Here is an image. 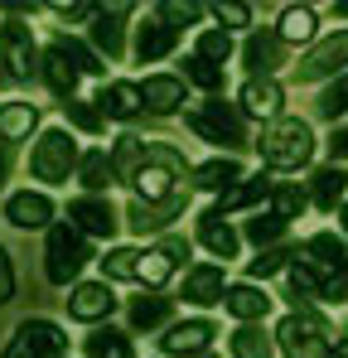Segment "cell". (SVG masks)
Instances as JSON below:
<instances>
[{
	"mask_svg": "<svg viewBox=\"0 0 348 358\" xmlns=\"http://www.w3.org/2000/svg\"><path fill=\"white\" fill-rule=\"evenodd\" d=\"M256 145H261V160H266L271 170H300V165H310V155H314V131L300 117H276L261 131Z\"/></svg>",
	"mask_w": 348,
	"mask_h": 358,
	"instance_id": "1",
	"label": "cell"
},
{
	"mask_svg": "<svg viewBox=\"0 0 348 358\" xmlns=\"http://www.w3.org/2000/svg\"><path fill=\"white\" fill-rule=\"evenodd\" d=\"M87 262H92V252H87V242H82V233H78L73 223L49 228V242H44V271H49L54 286H68Z\"/></svg>",
	"mask_w": 348,
	"mask_h": 358,
	"instance_id": "2",
	"label": "cell"
},
{
	"mask_svg": "<svg viewBox=\"0 0 348 358\" xmlns=\"http://www.w3.org/2000/svg\"><path fill=\"white\" fill-rule=\"evenodd\" d=\"M276 339H281V349L290 358H334V339L314 315H286Z\"/></svg>",
	"mask_w": 348,
	"mask_h": 358,
	"instance_id": "3",
	"label": "cell"
},
{
	"mask_svg": "<svg viewBox=\"0 0 348 358\" xmlns=\"http://www.w3.org/2000/svg\"><path fill=\"white\" fill-rule=\"evenodd\" d=\"M78 165L82 160H78V145H73L68 131H44L39 145H34V155H29V170H34V179H44V184H63L68 170H78Z\"/></svg>",
	"mask_w": 348,
	"mask_h": 358,
	"instance_id": "4",
	"label": "cell"
},
{
	"mask_svg": "<svg viewBox=\"0 0 348 358\" xmlns=\"http://www.w3.org/2000/svg\"><path fill=\"white\" fill-rule=\"evenodd\" d=\"M189 126H194L203 141H213V145H247V131H242L237 107H223V102L194 107V112H189Z\"/></svg>",
	"mask_w": 348,
	"mask_h": 358,
	"instance_id": "5",
	"label": "cell"
},
{
	"mask_svg": "<svg viewBox=\"0 0 348 358\" xmlns=\"http://www.w3.org/2000/svg\"><path fill=\"white\" fill-rule=\"evenodd\" d=\"M63 329L49 324V320H24L20 329H15V339L5 344V358H54L63 354Z\"/></svg>",
	"mask_w": 348,
	"mask_h": 358,
	"instance_id": "6",
	"label": "cell"
},
{
	"mask_svg": "<svg viewBox=\"0 0 348 358\" xmlns=\"http://www.w3.org/2000/svg\"><path fill=\"white\" fill-rule=\"evenodd\" d=\"M348 63V29H339V34H329L324 44H314L305 59H300V83H319V78H329V73H339Z\"/></svg>",
	"mask_w": 348,
	"mask_h": 358,
	"instance_id": "7",
	"label": "cell"
},
{
	"mask_svg": "<svg viewBox=\"0 0 348 358\" xmlns=\"http://www.w3.org/2000/svg\"><path fill=\"white\" fill-rule=\"evenodd\" d=\"M68 218H73L82 233H92V238H112V233H116V208H112V199H97V194L73 199V203H68Z\"/></svg>",
	"mask_w": 348,
	"mask_h": 358,
	"instance_id": "8",
	"label": "cell"
},
{
	"mask_svg": "<svg viewBox=\"0 0 348 358\" xmlns=\"http://www.w3.org/2000/svg\"><path fill=\"white\" fill-rule=\"evenodd\" d=\"M0 54H5V68H10L15 83H29V73H34V39H29L24 24H5L0 29Z\"/></svg>",
	"mask_w": 348,
	"mask_h": 358,
	"instance_id": "9",
	"label": "cell"
},
{
	"mask_svg": "<svg viewBox=\"0 0 348 358\" xmlns=\"http://www.w3.org/2000/svg\"><path fill=\"white\" fill-rule=\"evenodd\" d=\"M112 310H116V296L107 291V281H82L68 296V315L73 320H107Z\"/></svg>",
	"mask_w": 348,
	"mask_h": 358,
	"instance_id": "10",
	"label": "cell"
},
{
	"mask_svg": "<svg viewBox=\"0 0 348 358\" xmlns=\"http://www.w3.org/2000/svg\"><path fill=\"white\" fill-rule=\"evenodd\" d=\"M242 112L247 117H271L281 112V102H286V92H281V83H271V78H247V87H242Z\"/></svg>",
	"mask_w": 348,
	"mask_h": 358,
	"instance_id": "11",
	"label": "cell"
},
{
	"mask_svg": "<svg viewBox=\"0 0 348 358\" xmlns=\"http://www.w3.org/2000/svg\"><path fill=\"white\" fill-rule=\"evenodd\" d=\"M140 97H145V107H150V112L170 117V112L184 107V78H174V73H155V78H145V83H140Z\"/></svg>",
	"mask_w": 348,
	"mask_h": 358,
	"instance_id": "12",
	"label": "cell"
},
{
	"mask_svg": "<svg viewBox=\"0 0 348 358\" xmlns=\"http://www.w3.org/2000/svg\"><path fill=\"white\" fill-rule=\"evenodd\" d=\"M208 339H213V324L208 320H184V324H174L160 344L179 358H198V354H208Z\"/></svg>",
	"mask_w": 348,
	"mask_h": 358,
	"instance_id": "13",
	"label": "cell"
},
{
	"mask_svg": "<svg viewBox=\"0 0 348 358\" xmlns=\"http://www.w3.org/2000/svg\"><path fill=\"white\" fill-rule=\"evenodd\" d=\"M223 266H213V262H203V266H194L189 276H184V300H194V305H223Z\"/></svg>",
	"mask_w": 348,
	"mask_h": 358,
	"instance_id": "14",
	"label": "cell"
},
{
	"mask_svg": "<svg viewBox=\"0 0 348 358\" xmlns=\"http://www.w3.org/2000/svg\"><path fill=\"white\" fill-rule=\"evenodd\" d=\"M136 184V194H140V203H165V199H174V194H184L179 184H174V170L170 165H140V175L131 179Z\"/></svg>",
	"mask_w": 348,
	"mask_h": 358,
	"instance_id": "15",
	"label": "cell"
},
{
	"mask_svg": "<svg viewBox=\"0 0 348 358\" xmlns=\"http://www.w3.org/2000/svg\"><path fill=\"white\" fill-rule=\"evenodd\" d=\"M242 63L252 68V78H271V68H281V34H252L242 44Z\"/></svg>",
	"mask_w": 348,
	"mask_h": 358,
	"instance_id": "16",
	"label": "cell"
},
{
	"mask_svg": "<svg viewBox=\"0 0 348 358\" xmlns=\"http://www.w3.org/2000/svg\"><path fill=\"white\" fill-rule=\"evenodd\" d=\"M179 208H184V194H174V199H165V203H131L126 208V218H131V228L136 233H160L170 218H179Z\"/></svg>",
	"mask_w": 348,
	"mask_h": 358,
	"instance_id": "17",
	"label": "cell"
},
{
	"mask_svg": "<svg viewBox=\"0 0 348 358\" xmlns=\"http://www.w3.org/2000/svg\"><path fill=\"white\" fill-rule=\"evenodd\" d=\"M5 213H10V223L15 228H49V218H54V203L44 199V194H15L10 203H5Z\"/></svg>",
	"mask_w": 348,
	"mask_h": 358,
	"instance_id": "18",
	"label": "cell"
},
{
	"mask_svg": "<svg viewBox=\"0 0 348 358\" xmlns=\"http://www.w3.org/2000/svg\"><path fill=\"white\" fill-rule=\"evenodd\" d=\"M44 83H49V87H54L58 97H68V102H73V87H78V63L68 59V49H63V44H49V54H44Z\"/></svg>",
	"mask_w": 348,
	"mask_h": 358,
	"instance_id": "19",
	"label": "cell"
},
{
	"mask_svg": "<svg viewBox=\"0 0 348 358\" xmlns=\"http://www.w3.org/2000/svg\"><path fill=\"white\" fill-rule=\"evenodd\" d=\"M97 107L116 121H131L140 107H145V97H140V83H107L102 87V97H97Z\"/></svg>",
	"mask_w": 348,
	"mask_h": 358,
	"instance_id": "20",
	"label": "cell"
},
{
	"mask_svg": "<svg viewBox=\"0 0 348 358\" xmlns=\"http://www.w3.org/2000/svg\"><path fill=\"white\" fill-rule=\"evenodd\" d=\"M198 238H203V247H208L213 257H223V262L237 257V233L228 228V218H223L218 208H208V213L198 218Z\"/></svg>",
	"mask_w": 348,
	"mask_h": 358,
	"instance_id": "21",
	"label": "cell"
},
{
	"mask_svg": "<svg viewBox=\"0 0 348 358\" xmlns=\"http://www.w3.org/2000/svg\"><path fill=\"white\" fill-rule=\"evenodd\" d=\"M170 49H174V24H165V20H145V24L136 29V59L140 63L165 59Z\"/></svg>",
	"mask_w": 348,
	"mask_h": 358,
	"instance_id": "22",
	"label": "cell"
},
{
	"mask_svg": "<svg viewBox=\"0 0 348 358\" xmlns=\"http://www.w3.org/2000/svg\"><path fill=\"white\" fill-rule=\"evenodd\" d=\"M131 15V5H107V10H97V24H92V34H97V44L107 49V59L121 54V20Z\"/></svg>",
	"mask_w": 348,
	"mask_h": 358,
	"instance_id": "23",
	"label": "cell"
},
{
	"mask_svg": "<svg viewBox=\"0 0 348 358\" xmlns=\"http://www.w3.org/2000/svg\"><path fill=\"white\" fill-rule=\"evenodd\" d=\"M223 305H228V315H237V320H261L271 310L266 291H256V286H232L228 296H223Z\"/></svg>",
	"mask_w": 348,
	"mask_h": 358,
	"instance_id": "24",
	"label": "cell"
},
{
	"mask_svg": "<svg viewBox=\"0 0 348 358\" xmlns=\"http://www.w3.org/2000/svg\"><path fill=\"white\" fill-rule=\"evenodd\" d=\"M281 184L271 175H252V179H242L232 194H223V203H218V213H228V208H247V203H256V199H266V194H276Z\"/></svg>",
	"mask_w": 348,
	"mask_h": 358,
	"instance_id": "25",
	"label": "cell"
},
{
	"mask_svg": "<svg viewBox=\"0 0 348 358\" xmlns=\"http://www.w3.org/2000/svg\"><path fill=\"white\" fill-rule=\"evenodd\" d=\"M34 126H39V107H29V102L0 107V136H5V141H24Z\"/></svg>",
	"mask_w": 348,
	"mask_h": 358,
	"instance_id": "26",
	"label": "cell"
},
{
	"mask_svg": "<svg viewBox=\"0 0 348 358\" xmlns=\"http://www.w3.org/2000/svg\"><path fill=\"white\" fill-rule=\"evenodd\" d=\"M314 10L310 5H290L286 15H281V44H310L314 39Z\"/></svg>",
	"mask_w": 348,
	"mask_h": 358,
	"instance_id": "27",
	"label": "cell"
},
{
	"mask_svg": "<svg viewBox=\"0 0 348 358\" xmlns=\"http://www.w3.org/2000/svg\"><path fill=\"white\" fill-rule=\"evenodd\" d=\"M82 349H87V358H131V339L121 329H92L82 339Z\"/></svg>",
	"mask_w": 348,
	"mask_h": 358,
	"instance_id": "28",
	"label": "cell"
},
{
	"mask_svg": "<svg viewBox=\"0 0 348 358\" xmlns=\"http://www.w3.org/2000/svg\"><path fill=\"white\" fill-rule=\"evenodd\" d=\"M78 175H82V184H87V189H92L97 199H102V189L112 184L116 165L107 160V150H87V155H82V165H78Z\"/></svg>",
	"mask_w": 348,
	"mask_h": 358,
	"instance_id": "29",
	"label": "cell"
},
{
	"mask_svg": "<svg viewBox=\"0 0 348 358\" xmlns=\"http://www.w3.org/2000/svg\"><path fill=\"white\" fill-rule=\"evenodd\" d=\"M232 358H276V349H271V339H266L261 329L242 324V329L232 334Z\"/></svg>",
	"mask_w": 348,
	"mask_h": 358,
	"instance_id": "30",
	"label": "cell"
},
{
	"mask_svg": "<svg viewBox=\"0 0 348 358\" xmlns=\"http://www.w3.org/2000/svg\"><path fill=\"white\" fill-rule=\"evenodd\" d=\"M237 179H242L237 160H208V165L194 170V184L198 189H223V184H237Z\"/></svg>",
	"mask_w": 348,
	"mask_h": 358,
	"instance_id": "31",
	"label": "cell"
},
{
	"mask_svg": "<svg viewBox=\"0 0 348 358\" xmlns=\"http://www.w3.org/2000/svg\"><path fill=\"white\" fill-rule=\"evenodd\" d=\"M170 276H174V257H170V252H160V247H155V252H145V257H140L136 281H145V286H165Z\"/></svg>",
	"mask_w": 348,
	"mask_h": 358,
	"instance_id": "32",
	"label": "cell"
},
{
	"mask_svg": "<svg viewBox=\"0 0 348 358\" xmlns=\"http://www.w3.org/2000/svg\"><path fill=\"white\" fill-rule=\"evenodd\" d=\"M344 184H348V175L339 165H334V170H319V175H314V203H319V208H339Z\"/></svg>",
	"mask_w": 348,
	"mask_h": 358,
	"instance_id": "33",
	"label": "cell"
},
{
	"mask_svg": "<svg viewBox=\"0 0 348 358\" xmlns=\"http://www.w3.org/2000/svg\"><path fill=\"white\" fill-rule=\"evenodd\" d=\"M165 320H170V300L145 296V300L131 305V324H136V329H155V324H165Z\"/></svg>",
	"mask_w": 348,
	"mask_h": 358,
	"instance_id": "34",
	"label": "cell"
},
{
	"mask_svg": "<svg viewBox=\"0 0 348 358\" xmlns=\"http://www.w3.org/2000/svg\"><path fill=\"white\" fill-rule=\"evenodd\" d=\"M232 54V39L223 34V29H203L198 34V59L203 63H213V68H223V59Z\"/></svg>",
	"mask_w": 348,
	"mask_h": 358,
	"instance_id": "35",
	"label": "cell"
},
{
	"mask_svg": "<svg viewBox=\"0 0 348 358\" xmlns=\"http://www.w3.org/2000/svg\"><path fill=\"white\" fill-rule=\"evenodd\" d=\"M310 257H319L324 266L344 271V238H334V233H314V238H310Z\"/></svg>",
	"mask_w": 348,
	"mask_h": 358,
	"instance_id": "36",
	"label": "cell"
},
{
	"mask_svg": "<svg viewBox=\"0 0 348 358\" xmlns=\"http://www.w3.org/2000/svg\"><path fill=\"white\" fill-rule=\"evenodd\" d=\"M140 165H145V145H140L136 136H121V141H116V170H126V175L136 179Z\"/></svg>",
	"mask_w": 348,
	"mask_h": 358,
	"instance_id": "37",
	"label": "cell"
},
{
	"mask_svg": "<svg viewBox=\"0 0 348 358\" xmlns=\"http://www.w3.org/2000/svg\"><path fill=\"white\" fill-rule=\"evenodd\" d=\"M107 276H116V281H131L136 271H140V252H131V247H116V252H107Z\"/></svg>",
	"mask_w": 348,
	"mask_h": 358,
	"instance_id": "38",
	"label": "cell"
},
{
	"mask_svg": "<svg viewBox=\"0 0 348 358\" xmlns=\"http://www.w3.org/2000/svg\"><path fill=\"white\" fill-rule=\"evenodd\" d=\"M213 15H218L223 34H228V29H247V24H252V5H242V0H218V5H213Z\"/></svg>",
	"mask_w": 348,
	"mask_h": 358,
	"instance_id": "39",
	"label": "cell"
},
{
	"mask_svg": "<svg viewBox=\"0 0 348 358\" xmlns=\"http://www.w3.org/2000/svg\"><path fill=\"white\" fill-rule=\"evenodd\" d=\"M281 233H286V218H276V213H256V218L247 223V238L256 242V247H261V242H276Z\"/></svg>",
	"mask_w": 348,
	"mask_h": 358,
	"instance_id": "40",
	"label": "cell"
},
{
	"mask_svg": "<svg viewBox=\"0 0 348 358\" xmlns=\"http://www.w3.org/2000/svg\"><path fill=\"white\" fill-rule=\"evenodd\" d=\"M184 68H189V83H198L203 92H218V87H223V68H213V63H203L198 54H194V59L184 63Z\"/></svg>",
	"mask_w": 348,
	"mask_h": 358,
	"instance_id": "41",
	"label": "cell"
},
{
	"mask_svg": "<svg viewBox=\"0 0 348 358\" xmlns=\"http://www.w3.org/2000/svg\"><path fill=\"white\" fill-rule=\"evenodd\" d=\"M63 112H68V121H73L78 131H102V112H97V102H78V97H73Z\"/></svg>",
	"mask_w": 348,
	"mask_h": 358,
	"instance_id": "42",
	"label": "cell"
},
{
	"mask_svg": "<svg viewBox=\"0 0 348 358\" xmlns=\"http://www.w3.org/2000/svg\"><path fill=\"white\" fill-rule=\"evenodd\" d=\"M286 262H290V252H286V247H266V252H256V262H252L247 271H252V276L261 281V276H276V271H281Z\"/></svg>",
	"mask_w": 348,
	"mask_h": 358,
	"instance_id": "43",
	"label": "cell"
},
{
	"mask_svg": "<svg viewBox=\"0 0 348 358\" xmlns=\"http://www.w3.org/2000/svg\"><path fill=\"white\" fill-rule=\"evenodd\" d=\"M314 112H319V117H329V121L339 117V112H348V73L329 87V92H324V97H319V107H314Z\"/></svg>",
	"mask_w": 348,
	"mask_h": 358,
	"instance_id": "44",
	"label": "cell"
},
{
	"mask_svg": "<svg viewBox=\"0 0 348 358\" xmlns=\"http://www.w3.org/2000/svg\"><path fill=\"white\" fill-rule=\"evenodd\" d=\"M314 291H324V286L314 281V271H310V266H290V296H295V300H310Z\"/></svg>",
	"mask_w": 348,
	"mask_h": 358,
	"instance_id": "45",
	"label": "cell"
},
{
	"mask_svg": "<svg viewBox=\"0 0 348 358\" xmlns=\"http://www.w3.org/2000/svg\"><path fill=\"white\" fill-rule=\"evenodd\" d=\"M300 208H305V194H300L295 184H281V189H276V218H295Z\"/></svg>",
	"mask_w": 348,
	"mask_h": 358,
	"instance_id": "46",
	"label": "cell"
},
{
	"mask_svg": "<svg viewBox=\"0 0 348 358\" xmlns=\"http://www.w3.org/2000/svg\"><path fill=\"white\" fill-rule=\"evenodd\" d=\"M160 20H165V24H194V20H198V5H179V0H165V5H160Z\"/></svg>",
	"mask_w": 348,
	"mask_h": 358,
	"instance_id": "47",
	"label": "cell"
},
{
	"mask_svg": "<svg viewBox=\"0 0 348 358\" xmlns=\"http://www.w3.org/2000/svg\"><path fill=\"white\" fill-rule=\"evenodd\" d=\"M58 44L68 49V59L78 63V73H102V63H97V54H87V49H82L78 39H58Z\"/></svg>",
	"mask_w": 348,
	"mask_h": 358,
	"instance_id": "48",
	"label": "cell"
},
{
	"mask_svg": "<svg viewBox=\"0 0 348 358\" xmlns=\"http://www.w3.org/2000/svg\"><path fill=\"white\" fill-rule=\"evenodd\" d=\"M15 296V262H10V252H0V305H10Z\"/></svg>",
	"mask_w": 348,
	"mask_h": 358,
	"instance_id": "49",
	"label": "cell"
},
{
	"mask_svg": "<svg viewBox=\"0 0 348 358\" xmlns=\"http://www.w3.org/2000/svg\"><path fill=\"white\" fill-rule=\"evenodd\" d=\"M324 296H329V300L348 296V266H344V271H329V276H324Z\"/></svg>",
	"mask_w": 348,
	"mask_h": 358,
	"instance_id": "50",
	"label": "cell"
},
{
	"mask_svg": "<svg viewBox=\"0 0 348 358\" xmlns=\"http://www.w3.org/2000/svg\"><path fill=\"white\" fill-rule=\"evenodd\" d=\"M160 252H170L174 262H189V242H184V238H165V242H160Z\"/></svg>",
	"mask_w": 348,
	"mask_h": 358,
	"instance_id": "51",
	"label": "cell"
},
{
	"mask_svg": "<svg viewBox=\"0 0 348 358\" xmlns=\"http://www.w3.org/2000/svg\"><path fill=\"white\" fill-rule=\"evenodd\" d=\"M54 10L63 15V20H82V15H97L92 5H54Z\"/></svg>",
	"mask_w": 348,
	"mask_h": 358,
	"instance_id": "52",
	"label": "cell"
},
{
	"mask_svg": "<svg viewBox=\"0 0 348 358\" xmlns=\"http://www.w3.org/2000/svg\"><path fill=\"white\" fill-rule=\"evenodd\" d=\"M329 145H334V155H339V160H348V131H334V141H329Z\"/></svg>",
	"mask_w": 348,
	"mask_h": 358,
	"instance_id": "53",
	"label": "cell"
},
{
	"mask_svg": "<svg viewBox=\"0 0 348 358\" xmlns=\"http://www.w3.org/2000/svg\"><path fill=\"white\" fill-rule=\"evenodd\" d=\"M334 358H348V339H339V344H334Z\"/></svg>",
	"mask_w": 348,
	"mask_h": 358,
	"instance_id": "54",
	"label": "cell"
},
{
	"mask_svg": "<svg viewBox=\"0 0 348 358\" xmlns=\"http://www.w3.org/2000/svg\"><path fill=\"white\" fill-rule=\"evenodd\" d=\"M334 15H348V0H339V5H334Z\"/></svg>",
	"mask_w": 348,
	"mask_h": 358,
	"instance_id": "55",
	"label": "cell"
},
{
	"mask_svg": "<svg viewBox=\"0 0 348 358\" xmlns=\"http://www.w3.org/2000/svg\"><path fill=\"white\" fill-rule=\"evenodd\" d=\"M339 223H344V233H348V208H344V213H339Z\"/></svg>",
	"mask_w": 348,
	"mask_h": 358,
	"instance_id": "56",
	"label": "cell"
},
{
	"mask_svg": "<svg viewBox=\"0 0 348 358\" xmlns=\"http://www.w3.org/2000/svg\"><path fill=\"white\" fill-rule=\"evenodd\" d=\"M0 184H5V155H0Z\"/></svg>",
	"mask_w": 348,
	"mask_h": 358,
	"instance_id": "57",
	"label": "cell"
},
{
	"mask_svg": "<svg viewBox=\"0 0 348 358\" xmlns=\"http://www.w3.org/2000/svg\"><path fill=\"white\" fill-rule=\"evenodd\" d=\"M198 358H213V354H198Z\"/></svg>",
	"mask_w": 348,
	"mask_h": 358,
	"instance_id": "58",
	"label": "cell"
}]
</instances>
